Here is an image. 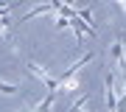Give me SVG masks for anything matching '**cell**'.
<instances>
[{
  "label": "cell",
  "mask_w": 126,
  "mask_h": 112,
  "mask_svg": "<svg viewBox=\"0 0 126 112\" xmlns=\"http://www.w3.org/2000/svg\"><path fill=\"white\" fill-rule=\"evenodd\" d=\"M112 56L118 62V70L126 73V45H123V36H118V39L112 42Z\"/></svg>",
  "instance_id": "obj_1"
},
{
  "label": "cell",
  "mask_w": 126,
  "mask_h": 112,
  "mask_svg": "<svg viewBox=\"0 0 126 112\" xmlns=\"http://www.w3.org/2000/svg\"><path fill=\"white\" fill-rule=\"evenodd\" d=\"M104 90H107V107H109V112H112L115 107H118V101H115V87H112V73H107L104 76Z\"/></svg>",
  "instance_id": "obj_2"
}]
</instances>
